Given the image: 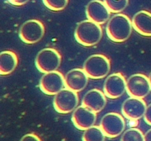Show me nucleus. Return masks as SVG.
<instances>
[{"mask_svg": "<svg viewBox=\"0 0 151 141\" xmlns=\"http://www.w3.org/2000/svg\"><path fill=\"white\" fill-rule=\"evenodd\" d=\"M144 118L146 123L151 126V104L147 107L145 113Z\"/></svg>", "mask_w": 151, "mask_h": 141, "instance_id": "obj_22", "label": "nucleus"}, {"mask_svg": "<svg viewBox=\"0 0 151 141\" xmlns=\"http://www.w3.org/2000/svg\"><path fill=\"white\" fill-rule=\"evenodd\" d=\"M148 78H149V81H150V86H151V72H150V75H149Z\"/></svg>", "mask_w": 151, "mask_h": 141, "instance_id": "obj_26", "label": "nucleus"}, {"mask_svg": "<svg viewBox=\"0 0 151 141\" xmlns=\"http://www.w3.org/2000/svg\"><path fill=\"white\" fill-rule=\"evenodd\" d=\"M79 97L78 92L66 88L55 95L53 100L54 108L58 113L68 114L73 112L77 108Z\"/></svg>", "mask_w": 151, "mask_h": 141, "instance_id": "obj_5", "label": "nucleus"}, {"mask_svg": "<svg viewBox=\"0 0 151 141\" xmlns=\"http://www.w3.org/2000/svg\"><path fill=\"white\" fill-rule=\"evenodd\" d=\"M44 32L45 28L42 22L31 19L22 25L19 29V37L25 43L33 44L42 39Z\"/></svg>", "mask_w": 151, "mask_h": 141, "instance_id": "obj_6", "label": "nucleus"}, {"mask_svg": "<svg viewBox=\"0 0 151 141\" xmlns=\"http://www.w3.org/2000/svg\"><path fill=\"white\" fill-rule=\"evenodd\" d=\"M83 69L91 79H103L106 77L110 71L111 62L109 59L103 54H93L85 61Z\"/></svg>", "mask_w": 151, "mask_h": 141, "instance_id": "obj_3", "label": "nucleus"}, {"mask_svg": "<svg viewBox=\"0 0 151 141\" xmlns=\"http://www.w3.org/2000/svg\"><path fill=\"white\" fill-rule=\"evenodd\" d=\"M132 21L128 16L118 13L109 19L106 26V33L112 41L122 43L127 41L132 32Z\"/></svg>", "mask_w": 151, "mask_h": 141, "instance_id": "obj_1", "label": "nucleus"}, {"mask_svg": "<svg viewBox=\"0 0 151 141\" xmlns=\"http://www.w3.org/2000/svg\"><path fill=\"white\" fill-rule=\"evenodd\" d=\"M88 78L84 69H72L65 76V86L75 92H80L87 86Z\"/></svg>", "mask_w": 151, "mask_h": 141, "instance_id": "obj_14", "label": "nucleus"}, {"mask_svg": "<svg viewBox=\"0 0 151 141\" xmlns=\"http://www.w3.org/2000/svg\"><path fill=\"white\" fill-rule=\"evenodd\" d=\"M134 29L143 36L151 37V13L141 10L136 13L132 19Z\"/></svg>", "mask_w": 151, "mask_h": 141, "instance_id": "obj_16", "label": "nucleus"}, {"mask_svg": "<svg viewBox=\"0 0 151 141\" xmlns=\"http://www.w3.org/2000/svg\"><path fill=\"white\" fill-rule=\"evenodd\" d=\"M125 78L121 73H114L107 77L104 83V93L108 98L115 99L122 96L126 90Z\"/></svg>", "mask_w": 151, "mask_h": 141, "instance_id": "obj_10", "label": "nucleus"}, {"mask_svg": "<svg viewBox=\"0 0 151 141\" xmlns=\"http://www.w3.org/2000/svg\"><path fill=\"white\" fill-rule=\"evenodd\" d=\"M96 114L85 106H79L73 111L72 120L77 129L85 131L94 125L97 120Z\"/></svg>", "mask_w": 151, "mask_h": 141, "instance_id": "obj_13", "label": "nucleus"}, {"mask_svg": "<svg viewBox=\"0 0 151 141\" xmlns=\"http://www.w3.org/2000/svg\"><path fill=\"white\" fill-rule=\"evenodd\" d=\"M126 90L128 95L136 98H143L150 93L151 86L149 78L142 73H136L128 79Z\"/></svg>", "mask_w": 151, "mask_h": 141, "instance_id": "obj_8", "label": "nucleus"}, {"mask_svg": "<svg viewBox=\"0 0 151 141\" xmlns=\"http://www.w3.org/2000/svg\"><path fill=\"white\" fill-rule=\"evenodd\" d=\"M29 0H8L9 2L15 6H22L28 2Z\"/></svg>", "mask_w": 151, "mask_h": 141, "instance_id": "obj_24", "label": "nucleus"}, {"mask_svg": "<svg viewBox=\"0 0 151 141\" xmlns=\"http://www.w3.org/2000/svg\"><path fill=\"white\" fill-rule=\"evenodd\" d=\"M35 66L41 73H49L58 69L61 63V56L53 48H45L38 53L35 60Z\"/></svg>", "mask_w": 151, "mask_h": 141, "instance_id": "obj_4", "label": "nucleus"}, {"mask_svg": "<svg viewBox=\"0 0 151 141\" xmlns=\"http://www.w3.org/2000/svg\"><path fill=\"white\" fill-rule=\"evenodd\" d=\"M44 5L52 11H60L67 6L69 0H43Z\"/></svg>", "mask_w": 151, "mask_h": 141, "instance_id": "obj_21", "label": "nucleus"}, {"mask_svg": "<svg viewBox=\"0 0 151 141\" xmlns=\"http://www.w3.org/2000/svg\"><path fill=\"white\" fill-rule=\"evenodd\" d=\"M105 138L106 135L100 126H92L85 130L82 140L83 141H103Z\"/></svg>", "mask_w": 151, "mask_h": 141, "instance_id": "obj_18", "label": "nucleus"}, {"mask_svg": "<svg viewBox=\"0 0 151 141\" xmlns=\"http://www.w3.org/2000/svg\"><path fill=\"white\" fill-rule=\"evenodd\" d=\"M18 65V57L12 51H3L0 54V74H10Z\"/></svg>", "mask_w": 151, "mask_h": 141, "instance_id": "obj_17", "label": "nucleus"}, {"mask_svg": "<svg viewBox=\"0 0 151 141\" xmlns=\"http://www.w3.org/2000/svg\"><path fill=\"white\" fill-rule=\"evenodd\" d=\"M86 13L89 20L100 25L104 24L110 19L111 11L104 1L100 0H92L90 1L86 6Z\"/></svg>", "mask_w": 151, "mask_h": 141, "instance_id": "obj_12", "label": "nucleus"}, {"mask_svg": "<svg viewBox=\"0 0 151 141\" xmlns=\"http://www.w3.org/2000/svg\"><path fill=\"white\" fill-rule=\"evenodd\" d=\"M145 140L151 141V129L147 131V132L145 135Z\"/></svg>", "mask_w": 151, "mask_h": 141, "instance_id": "obj_25", "label": "nucleus"}, {"mask_svg": "<svg viewBox=\"0 0 151 141\" xmlns=\"http://www.w3.org/2000/svg\"><path fill=\"white\" fill-rule=\"evenodd\" d=\"M111 13H118L123 11L128 4V0H104Z\"/></svg>", "mask_w": 151, "mask_h": 141, "instance_id": "obj_20", "label": "nucleus"}, {"mask_svg": "<svg viewBox=\"0 0 151 141\" xmlns=\"http://www.w3.org/2000/svg\"><path fill=\"white\" fill-rule=\"evenodd\" d=\"M21 140H26V141H29V140H32V141H40L41 140V139H40L39 137H38V136H37L36 135H35V134H27V135H24V136L21 139Z\"/></svg>", "mask_w": 151, "mask_h": 141, "instance_id": "obj_23", "label": "nucleus"}, {"mask_svg": "<svg viewBox=\"0 0 151 141\" xmlns=\"http://www.w3.org/2000/svg\"><path fill=\"white\" fill-rule=\"evenodd\" d=\"M64 87H66L64 76L57 70L46 73L40 81V88L47 95H56Z\"/></svg>", "mask_w": 151, "mask_h": 141, "instance_id": "obj_9", "label": "nucleus"}, {"mask_svg": "<svg viewBox=\"0 0 151 141\" xmlns=\"http://www.w3.org/2000/svg\"><path fill=\"white\" fill-rule=\"evenodd\" d=\"M100 126L107 137L114 138L123 132L125 121L119 113H109L102 118Z\"/></svg>", "mask_w": 151, "mask_h": 141, "instance_id": "obj_7", "label": "nucleus"}, {"mask_svg": "<svg viewBox=\"0 0 151 141\" xmlns=\"http://www.w3.org/2000/svg\"><path fill=\"white\" fill-rule=\"evenodd\" d=\"M147 105L142 98L132 97L124 101L122 113L124 117L131 120H137L145 115Z\"/></svg>", "mask_w": 151, "mask_h": 141, "instance_id": "obj_11", "label": "nucleus"}, {"mask_svg": "<svg viewBox=\"0 0 151 141\" xmlns=\"http://www.w3.org/2000/svg\"><path fill=\"white\" fill-rule=\"evenodd\" d=\"M76 41L84 46L89 47L98 43L103 37V29L100 24L91 20L80 22L75 32Z\"/></svg>", "mask_w": 151, "mask_h": 141, "instance_id": "obj_2", "label": "nucleus"}, {"mask_svg": "<svg viewBox=\"0 0 151 141\" xmlns=\"http://www.w3.org/2000/svg\"><path fill=\"white\" fill-rule=\"evenodd\" d=\"M121 140L122 141H143L145 135L142 132L137 128H131L125 131L122 135Z\"/></svg>", "mask_w": 151, "mask_h": 141, "instance_id": "obj_19", "label": "nucleus"}, {"mask_svg": "<svg viewBox=\"0 0 151 141\" xmlns=\"http://www.w3.org/2000/svg\"><path fill=\"white\" fill-rule=\"evenodd\" d=\"M107 100L106 95L98 89H92L87 92L82 101V105L96 113H100L106 107Z\"/></svg>", "mask_w": 151, "mask_h": 141, "instance_id": "obj_15", "label": "nucleus"}]
</instances>
